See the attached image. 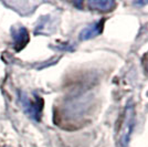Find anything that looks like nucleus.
Here are the masks:
<instances>
[{
  "label": "nucleus",
  "mask_w": 148,
  "mask_h": 147,
  "mask_svg": "<svg viewBox=\"0 0 148 147\" xmlns=\"http://www.w3.org/2000/svg\"><path fill=\"white\" fill-rule=\"evenodd\" d=\"M116 6V3L112 0H93V1H88V7L92 8L94 10L97 11H103V12H107L113 10Z\"/></svg>",
  "instance_id": "7ed1b4c3"
},
{
  "label": "nucleus",
  "mask_w": 148,
  "mask_h": 147,
  "mask_svg": "<svg viewBox=\"0 0 148 147\" xmlns=\"http://www.w3.org/2000/svg\"><path fill=\"white\" fill-rule=\"evenodd\" d=\"M136 122V111L135 106L130 103L126 105L124 111L122 123L117 133V143L121 147H127L130 144V137L135 127Z\"/></svg>",
  "instance_id": "f257e3e1"
},
{
  "label": "nucleus",
  "mask_w": 148,
  "mask_h": 147,
  "mask_svg": "<svg viewBox=\"0 0 148 147\" xmlns=\"http://www.w3.org/2000/svg\"><path fill=\"white\" fill-rule=\"evenodd\" d=\"M103 25H104V20H99L97 22H94L92 25H87L86 28H84L81 31L80 39L81 40H90L92 38H95L99 36L103 30Z\"/></svg>",
  "instance_id": "f03ea898"
},
{
  "label": "nucleus",
  "mask_w": 148,
  "mask_h": 147,
  "mask_svg": "<svg viewBox=\"0 0 148 147\" xmlns=\"http://www.w3.org/2000/svg\"><path fill=\"white\" fill-rule=\"evenodd\" d=\"M27 109H28V112L31 116H33L34 118L36 117H40V114H41V110H42V101L40 98H37L34 101H28V104H27Z\"/></svg>",
  "instance_id": "39448f33"
},
{
  "label": "nucleus",
  "mask_w": 148,
  "mask_h": 147,
  "mask_svg": "<svg viewBox=\"0 0 148 147\" xmlns=\"http://www.w3.org/2000/svg\"><path fill=\"white\" fill-rule=\"evenodd\" d=\"M13 38H14V44L17 50H21L29 41V34L25 28H20L19 30H17Z\"/></svg>",
  "instance_id": "20e7f679"
}]
</instances>
